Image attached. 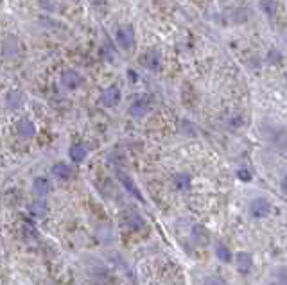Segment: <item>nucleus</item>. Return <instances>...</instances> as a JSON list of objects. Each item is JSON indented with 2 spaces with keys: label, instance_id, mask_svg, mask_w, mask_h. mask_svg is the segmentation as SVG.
<instances>
[{
  "label": "nucleus",
  "instance_id": "1",
  "mask_svg": "<svg viewBox=\"0 0 287 285\" xmlns=\"http://www.w3.org/2000/svg\"><path fill=\"white\" fill-rule=\"evenodd\" d=\"M2 56L4 60L11 61V60H20L23 56V45L22 41L17 38V36H7L4 45H2Z\"/></svg>",
  "mask_w": 287,
  "mask_h": 285
},
{
  "label": "nucleus",
  "instance_id": "2",
  "mask_svg": "<svg viewBox=\"0 0 287 285\" xmlns=\"http://www.w3.org/2000/svg\"><path fill=\"white\" fill-rule=\"evenodd\" d=\"M115 40L121 49L131 50L135 47V31H133L131 25H121V27L117 29Z\"/></svg>",
  "mask_w": 287,
  "mask_h": 285
},
{
  "label": "nucleus",
  "instance_id": "3",
  "mask_svg": "<svg viewBox=\"0 0 287 285\" xmlns=\"http://www.w3.org/2000/svg\"><path fill=\"white\" fill-rule=\"evenodd\" d=\"M271 212V204L267 199L264 198H257L251 201L249 204V214L253 215L255 219H262V217H267Z\"/></svg>",
  "mask_w": 287,
  "mask_h": 285
},
{
  "label": "nucleus",
  "instance_id": "4",
  "mask_svg": "<svg viewBox=\"0 0 287 285\" xmlns=\"http://www.w3.org/2000/svg\"><path fill=\"white\" fill-rule=\"evenodd\" d=\"M61 84L65 88H68V90H78L83 84V76L78 70L68 68V70H65L61 74Z\"/></svg>",
  "mask_w": 287,
  "mask_h": 285
},
{
  "label": "nucleus",
  "instance_id": "5",
  "mask_svg": "<svg viewBox=\"0 0 287 285\" xmlns=\"http://www.w3.org/2000/svg\"><path fill=\"white\" fill-rule=\"evenodd\" d=\"M149 111H151V101H149V97L144 95V97H138V99L131 104L129 115L135 117V119H142V117H145Z\"/></svg>",
  "mask_w": 287,
  "mask_h": 285
},
{
  "label": "nucleus",
  "instance_id": "6",
  "mask_svg": "<svg viewBox=\"0 0 287 285\" xmlns=\"http://www.w3.org/2000/svg\"><path fill=\"white\" fill-rule=\"evenodd\" d=\"M101 102L106 108H115L121 102V90H119V86L111 84V86L106 88L104 92H102V95H101Z\"/></svg>",
  "mask_w": 287,
  "mask_h": 285
},
{
  "label": "nucleus",
  "instance_id": "7",
  "mask_svg": "<svg viewBox=\"0 0 287 285\" xmlns=\"http://www.w3.org/2000/svg\"><path fill=\"white\" fill-rule=\"evenodd\" d=\"M140 63H142L145 68H149V70H160L162 66V56L158 50H147L145 54H142L140 58Z\"/></svg>",
  "mask_w": 287,
  "mask_h": 285
},
{
  "label": "nucleus",
  "instance_id": "8",
  "mask_svg": "<svg viewBox=\"0 0 287 285\" xmlns=\"http://www.w3.org/2000/svg\"><path fill=\"white\" fill-rule=\"evenodd\" d=\"M17 131L20 138H33L36 135V126H34V122L31 119L25 117L17 124Z\"/></svg>",
  "mask_w": 287,
  "mask_h": 285
},
{
  "label": "nucleus",
  "instance_id": "9",
  "mask_svg": "<svg viewBox=\"0 0 287 285\" xmlns=\"http://www.w3.org/2000/svg\"><path fill=\"white\" fill-rule=\"evenodd\" d=\"M23 101H25V95H23L20 90H11L6 97V102L9 110H18V108H22Z\"/></svg>",
  "mask_w": 287,
  "mask_h": 285
},
{
  "label": "nucleus",
  "instance_id": "10",
  "mask_svg": "<svg viewBox=\"0 0 287 285\" xmlns=\"http://www.w3.org/2000/svg\"><path fill=\"white\" fill-rule=\"evenodd\" d=\"M29 212H31V215H33L34 219H45L47 215H49V206H47V203L45 201H34V203H31V206H29Z\"/></svg>",
  "mask_w": 287,
  "mask_h": 285
},
{
  "label": "nucleus",
  "instance_id": "11",
  "mask_svg": "<svg viewBox=\"0 0 287 285\" xmlns=\"http://www.w3.org/2000/svg\"><path fill=\"white\" fill-rule=\"evenodd\" d=\"M119 180L122 181V185L126 186V190H127V192H129V194H131V196H135V198H137V199H140V201H144V198H142V194H140V190H138L137 185L133 183L131 178H129V176H127L126 172H122V170H119Z\"/></svg>",
  "mask_w": 287,
  "mask_h": 285
},
{
  "label": "nucleus",
  "instance_id": "12",
  "mask_svg": "<svg viewBox=\"0 0 287 285\" xmlns=\"http://www.w3.org/2000/svg\"><path fill=\"white\" fill-rule=\"evenodd\" d=\"M33 188H34V194L41 198V196H47V194L50 192V188H52V186H50V183H49L47 178H36V180H34Z\"/></svg>",
  "mask_w": 287,
  "mask_h": 285
},
{
  "label": "nucleus",
  "instance_id": "13",
  "mask_svg": "<svg viewBox=\"0 0 287 285\" xmlns=\"http://www.w3.org/2000/svg\"><path fill=\"white\" fill-rule=\"evenodd\" d=\"M68 154H70V160H74L76 163H81V162L86 158L88 151H86V147H84V145H81V143H76V145H72V147L68 149Z\"/></svg>",
  "mask_w": 287,
  "mask_h": 285
},
{
  "label": "nucleus",
  "instance_id": "14",
  "mask_svg": "<svg viewBox=\"0 0 287 285\" xmlns=\"http://www.w3.org/2000/svg\"><path fill=\"white\" fill-rule=\"evenodd\" d=\"M190 183H192V180H190V176L185 174V172H180V174H176L172 178V185H174V188H178V190H188V188H190Z\"/></svg>",
  "mask_w": 287,
  "mask_h": 285
},
{
  "label": "nucleus",
  "instance_id": "15",
  "mask_svg": "<svg viewBox=\"0 0 287 285\" xmlns=\"http://www.w3.org/2000/svg\"><path fill=\"white\" fill-rule=\"evenodd\" d=\"M52 174L58 178V180H70V176H72V169L68 167L66 163H54V167H52Z\"/></svg>",
  "mask_w": 287,
  "mask_h": 285
},
{
  "label": "nucleus",
  "instance_id": "16",
  "mask_svg": "<svg viewBox=\"0 0 287 285\" xmlns=\"http://www.w3.org/2000/svg\"><path fill=\"white\" fill-rule=\"evenodd\" d=\"M237 269L241 271V273H248L249 269H251V257H249L248 253H239L237 255Z\"/></svg>",
  "mask_w": 287,
  "mask_h": 285
},
{
  "label": "nucleus",
  "instance_id": "17",
  "mask_svg": "<svg viewBox=\"0 0 287 285\" xmlns=\"http://www.w3.org/2000/svg\"><path fill=\"white\" fill-rule=\"evenodd\" d=\"M215 255H217V258L221 262H232V253H230V249L226 246H223V244L215 246Z\"/></svg>",
  "mask_w": 287,
  "mask_h": 285
},
{
  "label": "nucleus",
  "instance_id": "18",
  "mask_svg": "<svg viewBox=\"0 0 287 285\" xmlns=\"http://www.w3.org/2000/svg\"><path fill=\"white\" fill-rule=\"evenodd\" d=\"M260 6H262L264 13L269 18H273L276 15V0H260Z\"/></svg>",
  "mask_w": 287,
  "mask_h": 285
},
{
  "label": "nucleus",
  "instance_id": "19",
  "mask_svg": "<svg viewBox=\"0 0 287 285\" xmlns=\"http://www.w3.org/2000/svg\"><path fill=\"white\" fill-rule=\"evenodd\" d=\"M126 224L129 226L131 230H140V228L144 226V221L140 219V217H138L137 214H133V217H131V219H127Z\"/></svg>",
  "mask_w": 287,
  "mask_h": 285
},
{
  "label": "nucleus",
  "instance_id": "20",
  "mask_svg": "<svg viewBox=\"0 0 287 285\" xmlns=\"http://www.w3.org/2000/svg\"><path fill=\"white\" fill-rule=\"evenodd\" d=\"M276 276H278V280H280L282 284L287 285V267H280L278 271H276Z\"/></svg>",
  "mask_w": 287,
  "mask_h": 285
},
{
  "label": "nucleus",
  "instance_id": "21",
  "mask_svg": "<svg viewBox=\"0 0 287 285\" xmlns=\"http://www.w3.org/2000/svg\"><path fill=\"white\" fill-rule=\"evenodd\" d=\"M237 178H239V180H243V181H251V174H249V170H246V169L239 170Z\"/></svg>",
  "mask_w": 287,
  "mask_h": 285
},
{
  "label": "nucleus",
  "instance_id": "22",
  "mask_svg": "<svg viewBox=\"0 0 287 285\" xmlns=\"http://www.w3.org/2000/svg\"><path fill=\"white\" fill-rule=\"evenodd\" d=\"M205 284H225V280H221V278H206V280H205Z\"/></svg>",
  "mask_w": 287,
  "mask_h": 285
},
{
  "label": "nucleus",
  "instance_id": "23",
  "mask_svg": "<svg viewBox=\"0 0 287 285\" xmlns=\"http://www.w3.org/2000/svg\"><path fill=\"white\" fill-rule=\"evenodd\" d=\"M282 188H284V192L287 194V176L284 178V181H282Z\"/></svg>",
  "mask_w": 287,
  "mask_h": 285
},
{
  "label": "nucleus",
  "instance_id": "24",
  "mask_svg": "<svg viewBox=\"0 0 287 285\" xmlns=\"http://www.w3.org/2000/svg\"><path fill=\"white\" fill-rule=\"evenodd\" d=\"M280 142H282V145H286V147H287V133H286V135H284V137H282Z\"/></svg>",
  "mask_w": 287,
  "mask_h": 285
}]
</instances>
